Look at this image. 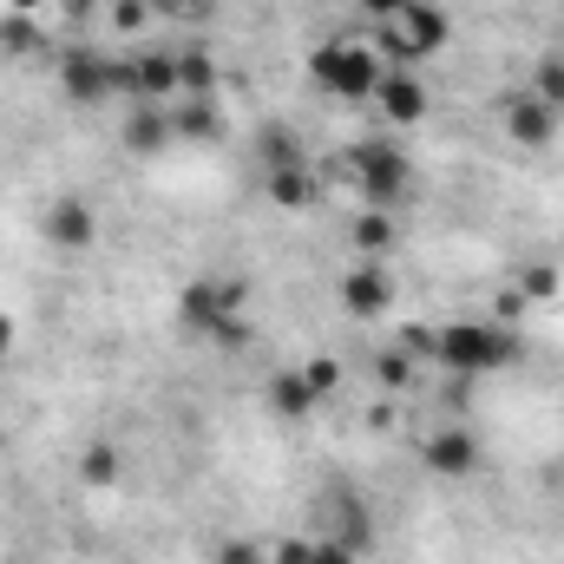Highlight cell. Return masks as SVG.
Here are the masks:
<instances>
[{
  "instance_id": "d4e9b609",
  "label": "cell",
  "mask_w": 564,
  "mask_h": 564,
  "mask_svg": "<svg viewBox=\"0 0 564 564\" xmlns=\"http://www.w3.org/2000/svg\"><path fill=\"white\" fill-rule=\"evenodd\" d=\"M0 53H40V20H26V13H7L0 20Z\"/></svg>"
},
{
  "instance_id": "1f68e13d",
  "label": "cell",
  "mask_w": 564,
  "mask_h": 564,
  "mask_svg": "<svg viewBox=\"0 0 564 564\" xmlns=\"http://www.w3.org/2000/svg\"><path fill=\"white\" fill-rule=\"evenodd\" d=\"M308 545H315V539H276L270 564H308Z\"/></svg>"
},
{
  "instance_id": "836d02e7",
  "label": "cell",
  "mask_w": 564,
  "mask_h": 564,
  "mask_svg": "<svg viewBox=\"0 0 564 564\" xmlns=\"http://www.w3.org/2000/svg\"><path fill=\"white\" fill-rule=\"evenodd\" d=\"M13 341H20V322H13V315L0 308V355H13Z\"/></svg>"
},
{
  "instance_id": "44dd1931",
  "label": "cell",
  "mask_w": 564,
  "mask_h": 564,
  "mask_svg": "<svg viewBox=\"0 0 564 564\" xmlns=\"http://www.w3.org/2000/svg\"><path fill=\"white\" fill-rule=\"evenodd\" d=\"M348 237H355V250H368V257H388L401 230H394V210H375V204H368V210L348 224Z\"/></svg>"
},
{
  "instance_id": "7a4b0ae2",
  "label": "cell",
  "mask_w": 564,
  "mask_h": 564,
  "mask_svg": "<svg viewBox=\"0 0 564 564\" xmlns=\"http://www.w3.org/2000/svg\"><path fill=\"white\" fill-rule=\"evenodd\" d=\"M381 73H388V59H381L375 46H361V40H322V46L308 53V79H315L328 99H375Z\"/></svg>"
},
{
  "instance_id": "f1b7e54d",
  "label": "cell",
  "mask_w": 564,
  "mask_h": 564,
  "mask_svg": "<svg viewBox=\"0 0 564 564\" xmlns=\"http://www.w3.org/2000/svg\"><path fill=\"white\" fill-rule=\"evenodd\" d=\"M210 564H263V545H257V539H224V545L210 552Z\"/></svg>"
},
{
  "instance_id": "9a60e30c",
  "label": "cell",
  "mask_w": 564,
  "mask_h": 564,
  "mask_svg": "<svg viewBox=\"0 0 564 564\" xmlns=\"http://www.w3.org/2000/svg\"><path fill=\"white\" fill-rule=\"evenodd\" d=\"M164 112H171V139H177V144H210L217 132H224L217 99H171Z\"/></svg>"
},
{
  "instance_id": "30bf717a",
  "label": "cell",
  "mask_w": 564,
  "mask_h": 564,
  "mask_svg": "<svg viewBox=\"0 0 564 564\" xmlns=\"http://www.w3.org/2000/svg\"><path fill=\"white\" fill-rule=\"evenodd\" d=\"M322 539H335V545H348V552H368L375 545V519H368V506L348 492V486H335L328 499H322Z\"/></svg>"
},
{
  "instance_id": "ac0fdd59",
  "label": "cell",
  "mask_w": 564,
  "mask_h": 564,
  "mask_svg": "<svg viewBox=\"0 0 564 564\" xmlns=\"http://www.w3.org/2000/svg\"><path fill=\"white\" fill-rule=\"evenodd\" d=\"M263 197H270L276 210H308V204H315V171H308V164H295V171H263Z\"/></svg>"
},
{
  "instance_id": "f546056e",
  "label": "cell",
  "mask_w": 564,
  "mask_h": 564,
  "mask_svg": "<svg viewBox=\"0 0 564 564\" xmlns=\"http://www.w3.org/2000/svg\"><path fill=\"white\" fill-rule=\"evenodd\" d=\"M112 26H119V33L151 26V0H112Z\"/></svg>"
},
{
  "instance_id": "e0dca14e",
  "label": "cell",
  "mask_w": 564,
  "mask_h": 564,
  "mask_svg": "<svg viewBox=\"0 0 564 564\" xmlns=\"http://www.w3.org/2000/svg\"><path fill=\"white\" fill-rule=\"evenodd\" d=\"M164 144H177V139H171V112H164V106H144V99H139V112L126 119V151L151 158V151H164Z\"/></svg>"
},
{
  "instance_id": "ffe728a7",
  "label": "cell",
  "mask_w": 564,
  "mask_h": 564,
  "mask_svg": "<svg viewBox=\"0 0 564 564\" xmlns=\"http://www.w3.org/2000/svg\"><path fill=\"white\" fill-rule=\"evenodd\" d=\"M210 93H217V59L204 46L177 53V99H210Z\"/></svg>"
},
{
  "instance_id": "3957f363",
  "label": "cell",
  "mask_w": 564,
  "mask_h": 564,
  "mask_svg": "<svg viewBox=\"0 0 564 564\" xmlns=\"http://www.w3.org/2000/svg\"><path fill=\"white\" fill-rule=\"evenodd\" d=\"M341 171H348V184L375 204V210H394L401 197H408V184H414V164H408V151L388 139H361L348 158H341Z\"/></svg>"
},
{
  "instance_id": "4316f807",
  "label": "cell",
  "mask_w": 564,
  "mask_h": 564,
  "mask_svg": "<svg viewBox=\"0 0 564 564\" xmlns=\"http://www.w3.org/2000/svg\"><path fill=\"white\" fill-rule=\"evenodd\" d=\"M217 0H151V20H210Z\"/></svg>"
},
{
  "instance_id": "52a82bcc",
  "label": "cell",
  "mask_w": 564,
  "mask_h": 564,
  "mask_svg": "<svg viewBox=\"0 0 564 564\" xmlns=\"http://www.w3.org/2000/svg\"><path fill=\"white\" fill-rule=\"evenodd\" d=\"M40 237H46L53 250H93V243H99V210H93L86 197H53L46 217H40Z\"/></svg>"
},
{
  "instance_id": "4dcf8cb0",
  "label": "cell",
  "mask_w": 564,
  "mask_h": 564,
  "mask_svg": "<svg viewBox=\"0 0 564 564\" xmlns=\"http://www.w3.org/2000/svg\"><path fill=\"white\" fill-rule=\"evenodd\" d=\"M308 564H361V552H348V545H335V539H315V545H308Z\"/></svg>"
},
{
  "instance_id": "277c9868",
  "label": "cell",
  "mask_w": 564,
  "mask_h": 564,
  "mask_svg": "<svg viewBox=\"0 0 564 564\" xmlns=\"http://www.w3.org/2000/svg\"><path fill=\"white\" fill-rule=\"evenodd\" d=\"M446 33H453V20L433 7V0H408V13H394L388 26H381V59L388 66H421V59H433L440 46H446Z\"/></svg>"
},
{
  "instance_id": "e575fe53",
  "label": "cell",
  "mask_w": 564,
  "mask_h": 564,
  "mask_svg": "<svg viewBox=\"0 0 564 564\" xmlns=\"http://www.w3.org/2000/svg\"><path fill=\"white\" fill-rule=\"evenodd\" d=\"M46 7H59V0H7V13H26V20H33V13H46Z\"/></svg>"
},
{
  "instance_id": "603a6c76",
  "label": "cell",
  "mask_w": 564,
  "mask_h": 564,
  "mask_svg": "<svg viewBox=\"0 0 564 564\" xmlns=\"http://www.w3.org/2000/svg\"><path fill=\"white\" fill-rule=\"evenodd\" d=\"M532 99H545L552 112H564V53H545L532 66Z\"/></svg>"
},
{
  "instance_id": "8fae6325",
  "label": "cell",
  "mask_w": 564,
  "mask_h": 564,
  "mask_svg": "<svg viewBox=\"0 0 564 564\" xmlns=\"http://www.w3.org/2000/svg\"><path fill=\"white\" fill-rule=\"evenodd\" d=\"M375 106H381V119H388V126H421L433 99H426V86L414 79V73L388 66V73H381V86H375Z\"/></svg>"
},
{
  "instance_id": "4fadbf2b",
  "label": "cell",
  "mask_w": 564,
  "mask_h": 564,
  "mask_svg": "<svg viewBox=\"0 0 564 564\" xmlns=\"http://www.w3.org/2000/svg\"><path fill=\"white\" fill-rule=\"evenodd\" d=\"M126 66H132V99H144V106H171L177 99V53H139Z\"/></svg>"
},
{
  "instance_id": "6da1fadb",
  "label": "cell",
  "mask_w": 564,
  "mask_h": 564,
  "mask_svg": "<svg viewBox=\"0 0 564 564\" xmlns=\"http://www.w3.org/2000/svg\"><path fill=\"white\" fill-rule=\"evenodd\" d=\"M433 361L459 381L499 375L519 361V328L512 322H446V328H433Z\"/></svg>"
},
{
  "instance_id": "d6986e66",
  "label": "cell",
  "mask_w": 564,
  "mask_h": 564,
  "mask_svg": "<svg viewBox=\"0 0 564 564\" xmlns=\"http://www.w3.org/2000/svg\"><path fill=\"white\" fill-rule=\"evenodd\" d=\"M257 164L263 171H295V164H308V151H302V139L289 126H263L257 132Z\"/></svg>"
},
{
  "instance_id": "83f0119b",
  "label": "cell",
  "mask_w": 564,
  "mask_h": 564,
  "mask_svg": "<svg viewBox=\"0 0 564 564\" xmlns=\"http://www.w3.org/2000/svg\"><path fill=\"white\" fill-rule=\"evenodd\" d=\"M302 375H308V388H315V394H322V401H328V394H335V388H341V361H335V355H315V361H308V368H302Z\"/></svg>"
},
{
  "instance_id": "7c38bea8",
  "label": "cell",
  "mask_w": 564,
  "mask_h": 564,
  "mask_svg": "<svg viewBox=\"0 0 564 564\" xmlns=\"http://www.w3.org/2000/svg\"><path fill=\"white\" fill-rule=\"evenodd\" d=\"M506 139H512V144H525V151H545V144L558 139V112H552L545 99L519 93V99L506 106Z\"/></svg>"
},
{
  "instance_id": "7402d4cb",
  "label": "cell",
  "mask_w": 564,
  "mask_h": 564,
  "mask_svg": "<svg viewBox=\"0 0 564 564\" xmlns=\"http://www.w3.org/2000/svg\"><path fill=\"white\" fill-rule=\"evenodd\" d=\"M512 289H519L525 302H552V295L564 289V270L558 263H525V270L512 276Z\"/></svg>"
},
{
  "instance_id": "9c48e42d",
  "label": "cell",
  "mask_w": 564,
  "mask_h": 564,
  "mask_svg": "<svg viewBox=\"0 0 564 564\" xmlns=\"http://www.w3.org/2000/svg\"><path fill=\"white\" fill-rule=\"evenodd\" d=\"M421 466L433 479H466V473H479V440L466 426H440L421 440Z\"/></svg>"
},
{
  "instance_id": "ba28073f",
  "label": "cell",
  "mask_w": 564,
  "mask_h": 564,
  "mask_svg": "<svg viewBox=\"0 0 564 564\" xmlns=\"http://www.w3.org/2000/svg\"><path fill=\"white\" fill-rule=\"evenodd\" d=\"M388 302H394V276H388V263H381V257H368V263H355V270L341 276V308H348L355 322L388 315Z\"/></svg>"
},
{
  "instance_id": "d590c367",
  "label": "cell",
  "mask_w": 564,
  "mask_h": 564,
  "mask_svg": "<svg viewBox=\"0 0 564 564\" xmlns=\"http://www.w3.org/2000/svg\"><path fill=\"white\" fill-rule=\"evenodd\" d=\"M0 446H7V433H0Z\"/></svg>"
},
{
  "instance_id": "d6a6232c",
  "label": "cell",
  "mask_w": 564,
  "mask_h": 564,
  "mask_svg": "<svg viewBox=\"0 0 564 564\" xmlns=\"http://www.w3.org/2000/svg\"><path fill=\"white\" fill-rule=\"evenodd\" d=\"M361 13H368L375 26H388L394 13H408V0H361Z\"/></svg>"
},
{
  "instance_id": "5bb4252c",
  "label": "cell",
  "mask_w": 564,
  "mask_h": 564,
  "mask_svg": "<svg viewBox=\"0 0 564 564\" xmlns=\"http://www.w3.org/2000/svg\"><path fill=\"white\" fill-rule=\"evenodd\" d=\"M73 473H79L86 492H112V486L126 479V453H119V440H86L79 459H73Z\"/></svg>"
},
{
  "instance_id": "5b68a950",
  "label": "cell",
  "mask_w": 564,
  "mask_h": 564,
  "mask_svg": "<svg viewBox=\"0 0 564 564\" xmlns=\"http://www.w3.org/2000/svg\"><path fill=\"white\" fill-rule=\"evenodd\" d=\"M243 302H250V282L243 276H191L177 289V322H184L191 335H204L210 322L243 315Z\"/></svg>"
},
{
  "instance_id": "2e32d148",
  "label": "cell",
  "mask_w": 564,
  "mask_h": 564,
  "mask_svg": "<svg viewBox=\"0 0 564 564\" xmlns=\"http://www.w3.org/2000/svg\"><path fill=\"white\" fill-rule=\"evenodd\" d=\"M315 408H322V394L308 388V375H302V368L270 381V414H276V421H308Z\"/></svg>"
},
{
  "instance_id": "8992f818",
  "label": "cell",
  "mask_w": 564,
  "mask_h": 564,
  "mask_svg": "<svg viewBox=\"0 0 564 564\" xmlns=\"http://www.w3.org/2000/svg\"><path fill=\"white\" fill-rule=\"evenodd\" d=\"M112 66H119V59H106L99 46H73V53L59 59V93H66L73 106H99V99H112Z\"/></svg>"
},
{
  "instance_id": "cb8c5ba5",
  "label": "cell",
  "mask_w": 564,
  "mask_h": 564,
  "mask_svg": "<svg viewBox=\"0 0 564 564\" xmlns=\"http://www.w3.org/2000/svg\"><path fill=\"white\" fill-rule=\"evenodd\" d=\"M375 381H381L388 394L414 388V355H408V348H381V355H375Z\"/></svg>"
},
{
  "instance_id": "484cf974",
  "label": "cell",
  "mask_w": 564,
  "mask_h": 564,
  "mask_svg": "<svg viewBox=\"0 0 564 564\" xmlns=\"http://www.w3.org/2000/svg\"><path fill=\"white\" fill-rule=\"evenodd\" d=\"M204 341H210V348H250V341H257V328H250V315H224V322H210V328H204Z\"/></svg>"
}]
</instances>
